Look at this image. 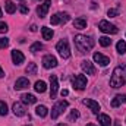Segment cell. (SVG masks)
<instances>
[{
	"label": "cell",
	"instance_id": "6da1fadb",
	"mask_svg": "<svg viewBox=\"0 0 126 126\" xmlns=\"http://www.w3.org/2000/svg\"><path fill=\"white\" fill-rule=\"evenodd\" d=\"M122 85H126V66H117L114 67L111 78H110V87L111 88H119Z\"/></svg>",
	"mask_w": 126,
	"mask_h": 126
},
{
	"label": "cell",
	"instance_id": "7a4b0ae2",
	"mask_svg": "<svg viewBox=\"0 0 126 126\" xmlns=\"http://www.w3.org/2000/svg\"><path fill=\"white\" fill-rule=\"evenodd\" d=\"M75 46H76V48L81 53H88L94 47V40L91 37H87V35H81L79 34V35L75 37Z\"/></svg>",
	"mask_w": 126,
	"mask_h": 126
},
{
	"label": "cell",
	"instance_id": "3957f363",
	"mask_svg": "<svg viewBox=\"0 0 126 126\" xmlns=\"http://www.w3.org/2000/svg\"><path fill=\"white\" fill-rule=\"evenodd\" d=\"M56 50L59 51V54H60L62 59H69V57H70V48H69L67 40H60V41L56 44Z\"/></svg>",
	"mask_w": 126,
	"mask_h": 126
},
{
	"label": "cell",
	"instance_id": "277c9868",
	"mask_svg": "<svg viewBox=\"0 0 126 126\" xmlns=\"http://www.w3.org/2000/svg\"><path fill=\"white\" fill-rule=\"evenodd\" d=\"M67 107H69V103L64 101V100L59 101V103H56V104L53 106V109H51V119H57V117L62 114Z\"/></svg>",
	"mask_w": 126,
	"mask_h": 126
},
{
	"label": "cell",
	"instance_id": "5b68a950",
	"mask_svg": "<svg viewBox=\"0 0 126 126\" xmlns=\"http://www.w3.org/2000/svg\"><path fill=\"white\" fill-rule=\"evenodd\" d=\"M72 85H73V88L78 90V91L85 90V87H87V76H85V75H73V78H72Z\"/></svg>",
	"mask_w": 126,
	"mask_h": 126
},
{
	"label": "cell",
	"instance_id": "8992f818",
	"mask_svg": "<svg viewBox=\"0 0 126 126\" xmlns=\"http://www.w3.org/2000/svg\"><path fill=\"white\" fill-rule=\"evenodd\" d=\"M69 19H70L69 13H66V12H59V13H56V15H53V16L50 18V22H51V25H59V24L67 22Z\"/></svg>",
	"mask_w": 126,
	"mask_h": 126
},
{
	"label": "cell",
	"instance_id": "52a82bcc",
	"mask_svg": "<svg viewBox=\"0 0 126 126\" xmlns=\"http://www.w3.org/2000/svg\"><path fill=\"white\" fill-rule=\"evenodd\" d=\"M98 28H100V31L106 32V34H117V28H116V25H113V24H110L109 21H100L98 22Z\"/></svg>",
	"mask_w": 126,
	"mask_h": 126
},
{
	"label": "cell",
	"instance_id": "ba28073f",
	"mask_svg": "<svg viewBox=\"0 0 126 126\" xmlns=\"http://www.w3.org/2000/svg\"><path fill=\"white\" fill-rule=\"evenodd\" d=\"M57 90H59V81L56 75L50 76V98H56L57 95Z\"/></svg>",
	"mask_w": 126,
	"mask_h": 126
},
{
	"label": "cell",
	"instance_id": "9c48e42d",
	"mask_svg": "<svg viewBox=\"0 0 126 126\" xmlns=\"http://www.w3.org/2000/svg\"><path fill=\"white\" fill-rule=\"evenodd\" d=\"M43 66L46 69H51V67H56L57 66V59L51 54H47L43 57Z\"/></svg>",
	"mask_w": 126,
	"mask_h": 126
},
{
	"label": "cell",
	"instance_id": "30bf717a",
	"mask_svg": "<svg viewBox=\"0 0 126 126\" xmlns=\"http://www.w3.org/2000/svg\"><path fill=\"white\" fill-rule=\"evenodd\" d=\"M82 103H84V106L90 107V110H91V111H93L94 114H98V113H100V109H101V107H100V104H98L97 101L91 100V98H85V100H84Z\"/></svg>",
	"mask_w": 126,
	"mask_h": 126
},
{
	"label": "cell",
	"instance_id": "8fae6325",
	"mask_svg": "<svg viewBox=\"0 0 126 126\" xmlns=\"http://www.w3.org/2000/svg\"><path fill=\"white\" fill-rule=\"evenodd\" d=\"M50 6H51V0H46L43 4H40V6L37 7V15H38L40 18H44V16L47 15V12H48Z\"/></svg>",
	"mask_w": 126,
	"mask_h": 126
},
{
	"label": "cell",
	"instance_id": "7c38bea8",
	"mask_svg": "<svg viewBox=\"0 0 126 126\" xmlns=\"http://www.w3.org/2000/svg\"><path fill=\"white\" fill-rule=\"evenodd\" d=\"M12 110H13V114L18 116V117H22V116L27 114V109H25L24 103H15L13 107H12Z\"/></svg>",
	"mask_w": 126,
	"mask_h": 126
},
{
	"label": "cell",
	"instance_id": "4fadbf2b",
	"mask_svg": "<svg viewBox=\"0 0 126 126\" xmlns=\"http://www.w3.org/2000/svg\"><path fill=\"white\" fill-rule=\"evenodd\" d=\"M94 62L98 63L101 67H106L109 63H110V59L107 57V56H104V54H101V53H94Z\"/></svg>",
	"mask_w": 126,
	"mask_h": 126
},
{
	"label": "cell",
	"instance_id": "5bb4252c",
	"mask_svg": "<svg viewBox=\"0 0 126 126\" xmlns=\"http://www.w3.org/2000/svg\"><path fill=\"white\" fill-rule=\"evenodd\" d=\"M81 67H82V70H84L87 75H94V73H95L94 63L90 62V60H84V62L81 63Z\"/></svg>",
	"mask_w": 126,
	"mask_h": 126
},
{
	"label": "cell",
	"instance_id": "9a60e30c",
	"mask_svg": "<svg viewBox=\"0 0 126 126\" xmlns=\"http://www.w3.org/2000/svg\"><path fill=\"white\" fill-rule=\"evenodd\" d=\"M30 87V79L28 78H19L16 82H15V90L16 91H21V90H25V88H28Z\"/></svg>",
	"mask_w": 126,
	"mask_h": 126
},
{
	"label": "cell",
	"instance_id": "2e32d148",
	"mask_svg": "<svg viewBox=\"0 0 126 126\" xmlns=\"http://www.w3.org/2000/svg\"><path fill=\"white\" fill-rule=\"evenodd\" d=\"M12 60H13V63H15L16 66H19V64H22V63H24L25 56H24L19 50H13V51H12Z\"/></svg>",
	"mask_w": 126,
	"mask_h": 126
},
{
	"label": "cell",
	"instance_id": "e0dca14e",
	"mask_svg": "<svg viewBox=\"0 0 126 126\" xmlns=\"http://www.w3.org/2000/svg\"><path fill=\"white\" fill-rule=\"evenodd\" d=\"M126 103V95L125 94H117L113 100H111V107H119L120 104H125Z\"/></svg>",
	"mask_w": 126,
	"mask_h": 126
},
{
	"label": "cell",
	"instance_id": "ac0fdd59",
	"mask_svg": "<svg viewBox=\"0 0 126 126\" xmlns=\"http://www.w3.org/2000/svg\"><path fill=\"white\" fill-rule=\"evenodd\" d=\"M73 28H76V30H84V28H87V19H84V18H76V19L73 21Z\"/></svg>",
	"mask_w": 126,
	"mask_h": 126
},
{
	"label": "cell",
	"instance_id": "d6986e66",
	"mask_svg": "<svg viewBox=\"0 0 126 126\" xmlns=\"http://www.w3.org/2000/svg\"><path fill=\"white\" fill-rule=\"evenodd\" d=\"M41 34H43V38H44V40H51L53 35H54L53 30L48 28V27H43V28H41Z\"/></svg>",
	"mask_w": 126,
	"mask_h": 126
},
{
	"label": "cell",
	"instance_id": "ffe728a7",
	"mask_svg": "<svg viewBox=\"0 0 126 126\" xmlns=\"http://www.w3.org/2000/svg\"><path fill=\"white\" fill-rule=\"evenodd\" d=\"M98 116V122L101 126H110L111 125V119L107 114H97Z\"/></svg>",
	"mask_w": 126,
	"mask_h": 126
},
{
	"label": "cell",
	"instance_id": "44dd1931",
	"mask_svg": "<svg viewBox=\"0 0 126 126\" xmlns=\"http://www.w3.org/2000/svg\"><path fill=\"white\" fill-rule=\"evenodd\" d=\"M21 98H22V103L24 104H35L37 103L35 95H32V94H24Z\"/></svg>",
	"mask_w": 126,
	"mask_h": 126
},
{
	"label": "cell",
	"instance_id": "7402d4cb",
	"mask_svg": "<svg viewBox=\"0 0 126 126\" xmlns=\"http://www.w3.org/2000/svg\"><path fill=\"white\" fill-rule=\"evenodd\" d=\"M34 90L37 91V93H44L46 90H47V85H46V82L44 81H37L35 82V85H34Z\"/></svg>",
	"mask_w": 126,
	"mask_h": 126
},
{
	"label": "cell",
	"instance_id": "603a6c76",
	"mask_svg": "<svg viewBox=\"0 0 126 126\" xmlns=\"http://www.w3.org/2000/svg\"><path fill=\"white\" fill-rule=\"evenodd\" d=\"M6 12L9 13V15H12V13H15L16 12V4L12 1V0H6Z\"/></svg>",
	"mask_w": 126,
	"mask_h": 126
},
{
	"label": "cell",
	"instance_id": "cb8c5ba5",
	"mask_svg": "<svg viewBox=\"0 0 126 126\" xmlns=\"http://www.w3.org/2000/svg\"><path fill=\"white\" fill-rule=\"evenodd\" d=\"M35 113H37V116H40V117H46V116L48 114V110H47L46 106H38V107L35 109Z\"/></svg>",
	"mask_w": 126,
	"mask_h": 126
},
{
	"label": "cell",
	"instance_id": "d4e9b609",
	"mask_svg": "<svg viewBox=\"0 0 126 126\" xmlns=\"http://www.w3.org/2000/svg\"><path fill=\"white\" fill-rule=\"evenodd\" d=\"M116 50H117L119 54H125L126 53V43L123 41V40H120V41L116 44Z\"/></svg>",
	"mask_w": 126,
	"mask_h": 126
},
{
	"label": "cell",
	"instance_id": "484cf974",
	"mask_svg": "<svg viewBox=\"0 0 126 126\" xmlns=\"http://www.w3.org/2000/svg\"><path fill=\"white\" fill-rule=\"evenodd\" d=\"M25 72H27L28 75H35V73H37V64H35V63H28Z\"/></svg>",
	"mask_w": 126,
	"mask_h": 126
},
{
	"label": "cell",
	"instance_id": "4316f807",
	"mask_svg": "<svg viewBox=\"0 0 126 126\" xmlns=\"http://www.w3.org/2000/svg\"><path fill=\"white\" fill-rule=\"evenodd\" d=\"M40 50H43V44L38 43V41L34 43L31 47H30V51H31V53H37V51H40Z\"/></svg>",
	"mask_w": 126,
	"mask_h": 126
},
{
	"label": "cell",
	"instance_id": "83f0119b",
	"mask_svg": "<svg viewBox=\"0 0 126 126\" xmlns=\"http://www.w3.org/2000/svg\"><path fill=\"white\" fill-rule=\"evenodd\" d=\"M98 41H100V44H101L103 47H109V46L111 44V40H110L109 37H101V38H98Z\"/></svg>",
	"mask_w": 126,
	"mask_h": 126
},
{
	"label": "cell",
	"instance_id": "f1b7e54d",
	"mask_svg": "<svg viewBox=\"0 0 126 126\" xmlns=\"http://www.w3.org/2000/svg\"><path fill=\"white\" fill-rule=\"evenodd\" d=\"M7 104L4 101H0V116H6L7 114Z\"/></svg>",
	"mask_w": 126,
	"mask_h": 126
},
{
	"label": "cell",
	"instance_id": "f546056e",
	"mask_svg": "<svg viewBox=\"0 0 126 126\" xmlns=\"http://www.w3.org/2000/svg\"><path fill=\"white\" fill-rule=\"evenodd\" d=\"M9 47V38L0 37V48H7Z\"/></svg>",
	"mask_w": 126,
	"mask_h": 126
},
{
	"label": "cell",
	"instance_id": "4dcf8cb0",
	"mask_svg": "<svg viewBox=\"0 0 126 126\" xmlns=\"http://www.w3.org/2000/svg\"><path fill=\"white\" fill-rule=\"evenodd\" d=\"M78 117H79V111H78V110H72L70 114H69V120L73 122V120H76Z\"/></svg>",
	"mask_w": 126,
	"mask_h": 126
},
{
	"label": "cell",
	"instance_id": "1f68e13d",
	"mask_svg": "<svg viewBox=\"0 0 126 126\" xmlns=\"http://www.w3.org/2000/svg\"><path fill=\"white\" fill-rule=\"evenodd\" d=\"M107 15H109L110 18H116V16H119V9H109Z\"/></svg>",
	"mask_w": 126,
	"mask_h": 126
},
{
	"label": "cell",
	"instance_id": "d6a6232c",
	"mask_svg": "<svg viewBox=\"0 0 126 126\" xmlns=\"http://www.w3.org/2000/svg\"><path fill=\"white\" fill-rule=\"evenodd\" d=\"M7 30H9L7 24H4V22H0V34H4V32H7Z\"/></svg>",
	"mask_w": 126,
	"mask_h": 126
},
{
	"label": "cell",
	"instance_id": "836d02e7",
	"mask_svg": "<svg viewBox=\"0 0 126 126\" xmlns=\"http://www.w3.org/2000/svg\"><path fill=\"white\" fill-rule=\"evenodd\" d=\"M19 10H21V13H24V15H27V13L30 12V9H28L25 4H21V6H19Z\"/></svg>",
	"mask_w": 126,
	"mask_h": 126
},
{
	"label": "cell",
	"instance_id": "e575fe53",
	"mask_svg": "<svg viewBox=\"0 0 126 126\" xmlns=\"http://www.w3.org/2000/svg\"><path fill=\"white\" fill-rule=\"evenodd\" d=\"M67 94H69V91H67V90H62V93H60V95H62V97H66Z\"/></svg>",
	"mask_w": 126,
	"mask_h": 126
},
{
	"label": "cell",
	"instance_id": "d590c367",
	"mask_svg": "<svg viewBox=\"0 0 126 126\" xmlns=\"http://www.w3.org/2000/svg\"><path fill=\"white\" fill-rule=\"evenodd\" d=\"M37 30H38V28H37V25H31V31L32 32H35Z\"/></svg>",
	"mask_w": 126,
	"mask_h": 126
},
{
	"label": "cell",
	"instance_id": "8d00e7d4",
	"mask_svg": "<svg viewBox=\"0 0 126 126\" xmlns=\"http://www.w3.org/2000/svg\"><path fill=\"white\" fill-rule=\"evenodd\" d=\"M3 76H4V72H3V69L0 67V78H3Z\"/></svg>",
	"mask_w": 126,
	"mask_h": 126
},
{
	"label": "cell",
	"instance_id": "74e56055",
	"mask_svg": "<svg viewBox=\"0 0 126 126\" xmlns=\"http://www.w3.org/2000/svg\"><path fill=\"white\" fill-rule=\"evenodd\" d=\"M56 126H67V125H64V123H59V125H56Z\"/></svg>",
	"mask_w": 126,
	"mask_h": 126
},
{
	"label": "cell",
	"instance_id": "f35d334b",
	"mask_svg": "<svg viewBox=\"0 0 126 126\" xmlns=\"http://www.w3.org/2000/svg\"><path fill=\"white\" fill-rule=\"evenodd\" d=\"M114 126H120V123H119V122L116 120V123H114Z\"/></svg>",
	"mask_w": 126,
	"mask_h": 126
},
{
	"label": "cell",
	"instance_id": "ab89813d",
	"mask_svg": "<svg viewBox=\"0 0 126 126\" xmlns=\"http://www.w3.org/2000/svg\"><path fill=\"white\" fill-rule=\"evenodd\" d=\"M3 16V12H1V7H0V18Z\"/></svg>",
	"mask_w": 126,
	"mask_h": 126
},
{
	"label": "cell",
	"instance_id": "60d3db41",
	"mask_svg": "<svg viewBox=\"0 0 126 126\" xmlns=\"http://www.w3.org/2000/svg\"><path fill=\"white\" fill-rule=\"evenodd\" d=\"M87 126H95V125H94V123H88Z\"/></svg>",
	"mask_w": 126,
	"mask_h": 126
},
{
	"label": "cell",
	"instance_id": "b9f144b4",
	"mask_svg": "<svg viewBox=\"0 0 126 126\" xmlns=\"http://www.w3.org/2000/svg\"><path fill=\"white\" fill-rule=\"evenodd\" d=\"M34 1H40V0H34Z\"/></svg>",
	"mask_w": 126,
	"mask_h": 126
},
{
	"label": "cell",
	"instance_id": "7bdbcfd3",
	"mask_svg": "<svg viewBox=\"0 0 126 126\" xmlns=\"http://www.w3.org/2000/svg\"><path fill=\"white\" fill-rule=\"evenodd\" d=\"M25 126H31V125H25Z\"/></svg>",
	"mask_w": 126,
	"mask_h": 126
}]
</instances>
